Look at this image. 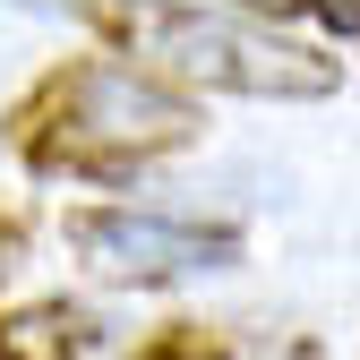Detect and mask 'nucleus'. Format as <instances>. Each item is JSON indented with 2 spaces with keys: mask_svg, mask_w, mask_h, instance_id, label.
<instances>
[{
  "mask_svg": "<svg viewBox=\"0 0 360 360\" xmlns=\"http://www.w3.org/2000/svg\"><path fill=\"white\" fill-rule=\"evenodd\" d=\"M198 95L172 77L120 60V52H77L43 69L18 112H9V155L34 180H86V189H129L155 163L198 146Z\"/></svg>",
  "mask_w": 360,
  "mask_h": 360,
  "instance_id": "obj_1",
  "label": "nucleus"
},
{
  "mask_svg": "<svg viewBox=\"0 0 360 360\" xmlns=\"http://www.w3.org/2000/svg\"><path fill=\"white\" fill-rule=\"evenodd\" d=\"M103 52L172 77L180 95L240 103H326L343 95V52H309L232 0H77Z\"/></svg>",
  "mask_w": 360,
  "mask_h": 360,
  "instance_id": "obj_2",
  "label": "nucleus"
},
{
  "mask_svg": "<svg viewBox=\"0 0 360 360\" xmlns=\"http://www.w3.org/2000/svg\"><path fill=\"white\" fill-rule=\"evenodd\" d=\"M60 240L95 266L103 283L129 292H163V283H189L214 275V266H240V223H189V214H155V206H69L60 214Z\"/></svg>",
  "mask_w": 360,
  "mask_h": 360,
  "instance_id": "obj_3",
  "label": "nucleus"
},
{
  "mask_svg": "<svg viewBox=\"0 0 360 360\" xmlns=\"http://www.w3.org/2000/svg\"><path fill=\"white\" fill-rule=\"evenodd\" d=\"M86 352H95V318L77 300L0 309V360H86Z\"/></svg>",
  "mask_w": 360,
  "mask_h": 360,
  "instance_id": "obj_4",
  "label": "nucleus"
},
{
  "mask_svg": "<svg viewBox=\"0 0 360 360\" xmlns=\"http://www.w3.org/2000/svg\"><path fill=\"white\" fill-rule=\"evenodd\" d=\"M232 9H249V18H318L335 43L360 34V0H232Z\"/></svg>",
  "mask_w": 360,
  "mask_h": 360,
  "instance_id": "obj_5",
  "label": "nucleus"
},
{
  "mask_svg": "<svg viewBox=\"0 0 360 360\" xmlns=\"http://www.w3.org/2000/svg\"><path fill=\"white\" fill-rule=\"evenodd\" d=\"M129 360H232V352H223L214 326H163V335H146L138 352H129Z\"/></svg>",
  "mask_w": 360,
  "mask_h": 360,
  "instance_id": "obj_6",
  "label": "nucleus"
},
{
  "mask_svg": "<svg viewBox=\"0 0 360 360\" xmlns=\"http://www.w3.org/2000/svg\"><path fill=\"white\" fill-rule=\"evenodd\" d=\"M18 266H26V223H18L9 206H0V283H9Z\"/></svg>",
  "mask_w": 360,
  "mask_h": 360,
  "instance_id": "obj_7",
  "label": "nucleus"
}]
</instances>
